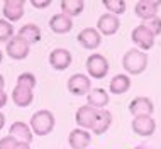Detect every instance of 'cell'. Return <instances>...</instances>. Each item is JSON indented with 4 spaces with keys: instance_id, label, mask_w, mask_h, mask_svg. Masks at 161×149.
<instances>
[{
    "instance_id": "4dcf8cb0",
    "label": "cell",
    "mask_w": 161,
    "mask_h": 149,
    "mask_svg": "<svg viewBox=\"0 0 161 149\" xmlns=\"http://www.w3.org/2000/svg\"><path fill=\"white\" fill-rule=\"evenodd\" d=\"M14 149H31V146H29V142H17Z\"/></svg>"
},
{
    "instance_id": "1f68e13d",
    "label": "cell",
    "mask_w": 161,
    "mask_h": 149,
    "mask_svg": "<svg viewBox=\"0 0 161 149\" xmlns=\"http://www.w3.org/2000/svg\"><path fill=\"white\" fill-rule=\"evenodd\" d=\"M3 125H5V115H3L2 112H0V130L3 129Z\"/></svg>"
},
{
    "instance_id": "484cf974",
    "label": "cell",
    "mask_w": 161,
    "mask_h": 149,
    "mask_svg": "<svg viewBox=\"0 0 161 149\" xmlns=\"http://www.w3.org/2000/svg\"><path fill=\"white\" fill-rule=\"evenodd\" d=\"M17 85L25 86L29 90H34V86H36V76L32 73H20L17 76Z\"/></svg>"
},
{
    "instance_id": "d6986e66",
    "label": "cell",
    "mask_w": 161,
    "mask_h": 149,
    "mask_svg": "<svg viewBox=\"0 0 161 149\" xmlns=\"http://www.w3.org/2000/svg\"><path fill=\"white\" fill-rule=\"evenodd\" d=\"M34 100V93L32 90L25 88V86H19L15 85V88L12 90V102L17 107H29Z\"/></svg>"
},
{
    "instance_id": "277c9868",
    "label": "cell",
    "mask_w": 161,
    "mask_h": 149,
    "mask_svg": "<svg viewBox=\"0 0 161 149\" xmlns=\"http://www.w3.org/2000/svg\"><path fill=\"white\" fill-rule=\"evenodd\" d=\"M130 37H132V42L141 51H147V49H151V47L154 46V37L156 36L146 27L144 24H139L137 27H134Z\"/></svg>"
},
{
    "instance_id": "7c38bea8",
    "label": "cell",
    "mask_w": 161,
    "mask_h": 149,
    "mask_svg": "<svg viewBox=\"0 0 161 149\" xmlns=\"http://www.w3.org/2000/svg\"><path fill=\"white\" fill-rule=\"evenodd\" d=\"M49 64L56 71H63V69L69 68L71 64V52L64 47H58L49 52Z\"/></svg>"
},
{
    "instance_id": "ac0fdd59",
    "label": "cell",
    "mask_w": 161,
    "mask_h": 149,
    "mask_svg": "<svg viewBox=\"0 0 161 149\" xmlns=\"http://www.w3.org/2000/svg\"><path fill=\"white\" fill-rule=\"evenodd\" d=\"M110 124H112V113L108 110H105V108L97 110V115H95V120H93V125H92L93 134L102 135L108 127H110Z\"/></svg>"
},
{
    "instance_id": "e0dca14e",
    "label": "cell",
    "mask_w": 161,
    "mask_h": 149,
    "mask_svg": "<svg viewBox=\"0 0 161 149\" xmlns=\"http://www.w3.org/2000/svg\"><path fill=\"white\" fill-rule=\"evenodd\" d=\"M90 132H86L85 129H75L71 130L68 135V142L71 149H86L90 144Z\"/></svg>"
},
{
    "instance_id": "6da1fadb",
    "label": "cell",
    "mask_w": 161,
    "mask_h": 149,
    "mask_svg": "<svg viewBox=\"0 0 161 149\" xmlns=\"http://www.w3.org/2000/svg\"><path fill=\"white\" fill-rule=\"evenodd\" d=\"M122 66L129 74H141L147 68V54L141 49H129L122 58Z\"/></svg>"
},
{
    "instance_id": "ba28073f",
    "label": "cell",
    "mask_w": 161,
    "mask_h": 149,
    "mask_svg": "<svg viewBox=\"0 0 161 149\" xmlns=\"http://www.w3.org/2000/svg\"><path fill=\"white\" fill-rule=\"evenodd\" d=\"M7 54L10 56L12 59L15 61H20V59H25L29 56V44L24 41V39H20L19 36H14L10 39V41L7 42V47H5Z\"/></svg>"
},
{
    "instance_id": "4316f807",
    "label": "cell",
    "mask_w": 161,
    "mask_h": 149,
    "mask_svg": "<svg viewBox=\"0 0 161 149\" xmlns=\"http://www.w3.org/2000/svg\"><path fill=\"white\" fill-rule=\"evenodd\" d=\"M144 25L154 34V36L161 34V17H153V19H149V20H144Z\"/></svg>"
},
{
    "instance_id": "7a4b0ae2",
    "label": "cell",
    "mask_w": 161,
    "mask_h": 149,
    "mask_svg": "<svg viewBox=\"0 0 161 149\" xmlns=\"http://www.w3.org/2000/svg\"><path fill=\"white\" fill-rule=\"evenodd\" d=\"M31 129L36 135H47L54 129V115L49 110H37L31 117Z\"/></svg>"
},
{
    "instance_id": "d6a6232c",
    "label": "cell",
    "mask_w": 161,
    "mask_h": 149,
    "mask_svg": "<svg viewBox=\"0 0 161 149\" xmlns=\"http://www.w3.org/2000/svg\"><path fill=\"white\" fill-rule=\"evenodd\" d=\"M3 85H5V80H3V76L0 74V90H3Z\"/></svg>"
},
{
    "instance_id": "5b68a950",
    "label": "cell",
    "mask_w": 161,
    "mask_h": 149,
    "mask_svg": "<svg viewBox=\"0 0 161 149\" xmlns=\"http://www.w3.org/2000/svg\"><path fill=\"white\" fill-rule=\"evenodd\" d=\"M68 90L71 95L81 97V95H88L92 90V81L90 78L83 73H75L68 78Z\"/></svg>"
},
{
    "instance_id": "5bb4252c",
    "label": "cell",
    "mask_w": 161,
    "mask_h": 149,
    "mask_svg": "<svg viewBox=\"0 0 161 149\" xmlns=\"http://www.w3.org/2000/svg\"><path fill=\"white\" fill-rule=\"evenodd\" d=\"M8 135H12L17 142H29L31 144L32 137H34V132H32L31 125H27L22 120H17V122H14V124L10 125Z\"/></svg>"
},
{
    "instance_id": "4fadbf2b",
    "label": "cell",
    "mask_w": 161,
    "mask_h": 149,
    "mask_svg": "<svg viewBox=\"0 0 161 149\" xmlns=\"http://www.w3.org/2000/svg\"><path fill=\"white\" fill-rule=\"evenodd\" d=\"M129 112L134 117L141 115H151L154 112V105L147 97H136L129 102Z\"/></svg>"
},
{
    "instance_id": "ffe728a7",
    "label": "cell",
    "mask_w": 161,
    "mask_h": 149,
    "mask_svg": "<svg viewBox=\"0 0 161 149\" xmlns=\"http://www.w3.org/2000/svg\"><path fill=\"white\" fill-rule=\"evenodd\" d=\"M20 39H24L29 46L36 44V42L41 41V29L37 27L36 24H25L19 29V34H17Z\"/></svg>"
},
{
    "instance_id": "9c48e42d",
    "label": "cell",
    "mask_w": 161,
    "mask_h": 149,
    "mask_svg": "<svg viewBox=\"0 0 161 149\" xmlns=\"http://www.w3.org/2000/svg\"><path fill=\"white\" fill-rule=\"evenodd\" d=\"M132 130H134V134L141 135V137H149V135H153L154 130H156V122L151 115L134 117Z\"/></svg>"
},
{
    "instance_id": "9a60e30c",
    "label": "cell",
    "mask_w": 161,
    "mask_h": 149,
    "mask_svg": "<svg viewBox=\"0 0 161 149\" xmlns=\"http://www.w3.org/2000/svg\"><path fill=\"white\" fill-rule=\"evenodd\" d=\"M95 115H97V108L90 107V105H83L80 107L75 113V122L80 129H92Z\"/></svg>"
},
{
    "instance_id": "603a6c76",
    "label": "cell",
    "mask_w": 161,
    "mask_h": 149,
    "mask_svg": "<svg viewBox=\"0 0 161 149\" xmlns=\"http://www.w3.org/2000/svg\"><path fill=\"white\" fill-rule=\"evenodd\" d=\"M59 7H61V14L68 15L71 19V17H76L83 12L85 3H83V0H61Z\"/></svg>"
},
{
    "instance_id": "836d02e7",
    "label": "cell",
    "mask_w": 161,
    "mask_h": 149,
    "mask_svg": "<svg viewBox=\"0 0 161 149\" xmlns=\"http://www.w3.org/2000/svg\"><path fill=\"white\" fill-rule=\"evenodd\" d=\"M2 59H3V54H2V51H0V63H2Z\"/></svg>"
},
{
    "instance_id": "8fae6325",
    "label": "cell",
    "mask_w": 161,
    "mask_h": 149,
    "mask_svg": "<svg viewBox=\"0 0 161 149\" xmlns=\"http://www.w3.org/2000/svg\"><path fill=\"white\" fill-rule=\"evenodd\" d=\"M24 7H25L24 0H5L3 2V8H2L5 20H8V22L20 20L24 15Z\"/></svg>"
},
{
    "instance_id": "30bf717a",
    "label": "cell",
    "mask_w": 161,
    "mask_h": 149,
    "mask_svg": "<svg viewBox=\"0 0 161 149\" xmlns=\"http://www.w3.org/2000/svg\"><path fill=\"white\" fill-rule=\"evenodd\" d=\"M76 39L85 49H97L102 42V34L97 30V27H85L83 30H80Z\"/></svg>"
},
{
    "instance_id": "cb8c5ba5",
    "label": "cell",
    "mask_w": 161,
    "mask_h": 149,
    "mask_svg": "<svg viewBox=\"0 0 161 149\" xmlns=\"http://www.w3.org/2000/svg\"><path fill=\"white\" fill-rule=\"evenodd\" d=\"M103 7L107 8L108 14L114 15H122L125 12V2L124 0H103Z\"/></svg>"
},
{
    "instance_id": "83f0119b",
    "label": "cell",
    "mask_w": 161,
    "mask_h": 149,
    "mask_svg": "<svg viewBox=\"0 0 161 149\" xmlns=\"http://www.w3.org/2000/svg\"><path fill=\"white\" fill-rule=\"evenodd\" d=\"M15 144H17V141L12 135H5V137L0 139V149H14Z\"/></svg>"
},
{
    "instance_id": "3957f363",
    "label": "cell",
    "mask_w": 161,
    "mask_h": 149,
    "mask_svg": "<svg viewBox=\"0 0 161 149\" xmlns=\"http://www.w3.org/2000/svg\"><path fill=\"white\" fill-rule=\"evenodd\" d=\"M86 71L92 78H97V80H102L103 76H107L108 73V61L103 54H98V52H93L86 58Z\"/></svg>"
},
{
    "instance_id": "52a82bcc",
    "label": "cell",
    "mask_w": 161,
    "mask_h": 149,
    "mask_svg": "<svg viewBox=\"0 0 161 149\" xmlns=\"http://www.w3.org/2000/svg\"><path fill=\"white\" fill-rule=\"evenodd\" d=\"M119 27H120L119 17L114 14H108V12L102 14L97 20V30L102 36H114L117 30H119Z\"/></svg>"
},
{
    "instance_id": "d4e9b609",
    "label": "cell",
    "mask_w": 161,
    "mask_h": 149,
    "mask_svg": "<svg viewBox=\"0 0 161 149\" xmlns=\"http://www.w3.org/2000/svg\"><path fill=\"white\" fill-rule=\"evenodd\" d=\"M14 37V27L5 19H0V42H8Z\"/></svg>"
},
{
    "instance_id": "8992f818",
    "label": "cell",
    "mask_w": 161,
    "mask_h": 149,
    "mask_svg": "<svg viewBox=\"0 0 161 149\" xmlns=\"http://www.w3.org/2000/svg\"><path fill=\"white\" fill-rule=\"evenodd\" d=\"M161 7L159 0H139L134 5V12L139 19L142 20H149L153 17H158V10Z\"/></svg>"
},
{
    "instance_id": "f546056e",
    "label": "cell",
    "mask_w": 161,
    "mask_h": 149,
    "mask_svg": "<svg viewBox=\"0 0 161 149\" xmlns=\"http://www.w3.org/2000/svg\"><path fill=\"white\" fill-rule=\"evenodd\" d=\"M7 98H8V97H7V93H5L3 90H0V108L7 105Z\"/></svg>"
},
{
    "instance_id": "2e32d148",
    "label": "cell",
    "mask_w": 161,
    "mask_h": 149,
    "mask_svg": "<svg viewBox=\"0 0 161 149\" xmlns=\"http://www.w3.org/2000/svg\"><path fill=\"white\" fill-rule=\"evenodd\" d=\"M49 29L54 34H66L73 29V20L64 14H54L49 19Z\"/></svg>"
},
{
    "instance_id": "44dd1931",
    "label": "cell",
    "mask_w": 161,
    "mask_h": 149,
    "mask_svg": "<svg viewBox=\"0 0 161 149\" xmlns=\"http://www.w3.org/2000/svg\"><path fill=\"white\" fill-rule=\"evenodd\" d=\"M88 97V105L97 110H102V108L107 107L108 103V93L103 88H93L90 90V93L86 95Z\"/></svg>"
},
{
    "instance_id": "f1b7e54d",
    "label": "cell",
    "mask_w": 161,
    "mask_h": 149,
    "mask_svg": "<svg viewBox=\"0 0 161 149\" xmlns=\"http://www.w3.org/2000/svg\"><path fill=\"white\" fill-rule=\"evenodd\" d=\"M31 5L36 8H46L51 5V0H31Z\"/></svg>"
},
{
    "instance_id": "7402d4cb",
    "label": "cell",
    "mask_w": 161,
    "mask_h": 149,
    "mask_svg": "<svg viewBox=\"0 0 161 149\" xmlns=\"http://www.w3.org/2000/svg\"><path fill=\"white\" fill-rule=\"evenodd\" d=\"M129 88H130V78L124 73L115 74L110 80V85H108V90L114 95H122L125 91H129Z\"/></svg>"
}]
</instances>
